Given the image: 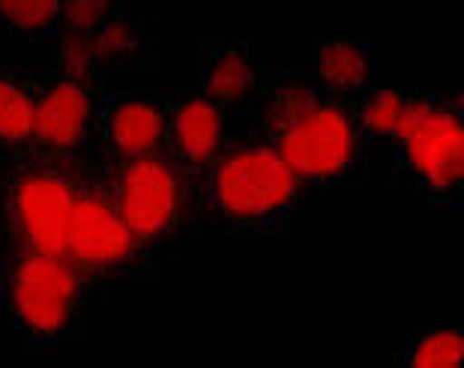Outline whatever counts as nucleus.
Segmentation results:
<instances>
[{"label":"nucleus","instance_id":"1","mask_svg":"<svg viewBox=\"0 0 464 368\" xmlns=\"http://www.w3.org/2000/svg\"><path fill=\"white\" fill-rule=\"evenodd\" d=\"M297 174L285 165L279 150L255 147L234 153L216 174L219 204L234 216H264L288 201Z\"/></svg>","mask_w":464,"mask_h":368},{"label":"nucleus","instance_id":"2","mask_svg":"<svg viewBox=\"0 0 464 368\" xmlns=\"http://www.w3.org/2000/svg\"><path fill=\"white\" fill-rule=\"evenodd\" d=\"M353 129L335 108H314L300 123L285 129L279 156L300 177H330L351 162Z\"/></svg>","mask_w":464,"mask_h":368},{"label":"nucleus","instance_id":"3","mask_svg":"<svg viewBox=\"0 0 464 368\" xmlns=\"http://www.w3.org/2000/svg\"><path fill=\"white\" fill-rule=\"evenodd\" d=\"M72 291L75 278L57 261V255H39L18 270L15 305L36 330H57L66 321Z\"/></svg>","mask_w":464,"mask_h":368},{"label":"nucleus","instance_id":"4","mask_svg":"<svg viewBox=\"0 0 464 368\" xmlns=\"http://www.w3.org/2000/svg\"><path fill=\"white\" fill-rule=\"evenodd\" d=\"M177 210L174 174L162 162L141 159L123 177L121 216L132 234H160Z\"/></svg>","mask_w":464,"mask_h":368},{"label":"nucleus","instance_id":"5","mask_svg":"<svg viewBox=\"0 0 464 368\" xmlns=\"http://www.w3.org/2000/svg\"><path fill=\"white\" fill-rule=\"evenodd\" d=\"M408 159L434 189H450L464 174V129L452 114L431 111L417 132L404 138Z\"/></svg>","mask_w":464,"mask_h":368},{"label":"nucleus","instance_id":"6","mask_svg":"<svg viewBox=\"0 0 464 368\" xmlns=\"http://www.w3.org/2000/svg\"><path fill=\"white\" fill-rule=\"evenodd\" d=\"M72 204L69 189L52 177H34L18 189V213H22L27 237L43 255H61L66 248Z\"/></svg>","mask_w":464,"mask_h":368},{"label":"nucleus","instance_id":"7","mask_svg":"<svg viewBox=\"0 0 464 368\" xmlns=\"http://www.w3.org/2000/svg\"><path fill=\"white\" fill-rule=\"evenodd\" d=\"M132 231L121 213L108 210L100 201H78L72 204L66 231V248L87 264H111L130 252Z\"/></svg>","mask_w":464,"mask_h":368},{"label":"nucleus","instance_id":"8","mask_svg":"<svg viewBox=\"0 0 464 368\" xmlns=\"http://www.w3.org/2000/svg\"><path fill=\"white\" fill-rule=\"evenodd\" d=\"M87 114H91V102H87L82 87L61 84L36 105L34 132L39 138H45V141L66 147L82 135V129L87 123Z\"/></svg>","mask_w":464,"mask_h":368},{"label":"nucleus","instance_id":"9","mask_svg":"<svg viewBox=\"0 0 464 368\" xmlns=\"http://www.w3.org/2000/svg\"><path fill=\"white\" fill-rule=\"evenodd\" d=\"M177 141H180L183 153L195 159V162H204L216 153L222 138V114L210 99H192L180 108L177 114Z\"/></svg>","mask_w":464,"mask_h":368},{"label":"nucleus","instance_id":"10","mask_svg":"<svg viewBox=\"0 0 464 368\" xmlns=\"http://www.w3.org/2000/svg\"><path fill=\"white\" fill-rule=\"evenodd\" d=\"M165 121L153 105L147 102H126L114 111L111 135L114 144L121 147L126 156H141L153 150L162 138Z\"/></svg>","mask_w":464,"mask_h":368},{"label":"nucleus","instance_id":"11","mask_svg":"<svg viewBox=\"0 0 464 368\" xmlns=\"http://www.w3.org/2000/svg\"><path fill=\"white\" fill-rule=\"evenodd\" d=\"M365 57L353 45L335 43L321 52V75L333 87H360L365 82Z\"/></svg>","mask_w":464,"mask_h":368},{"label":"nucleus","instance_id":"12","mask_svg":"<svg viewBox=\"0 0 464 368\" xmlns=\"http://www.w3.org/2000/svg\"><path fill=\"white\" fill-rule=\"evenodd\" d=\"M34 102L18 87L0 82V138L18 141L34 132Z\"/></svg>","mask_w":464,"mask_h":368},{"label":"nucleus","instance_id":"13","mask_svg":"<svg viewBox=\"0 0 464 368\" xmlns=\"http://www.w3.org/2000/svg\"><path fill=\"white\" fill-rule=\"evenodd\" d=\"M249 87H252V69L240 54H225L222 61L213 66L210 82H207L210 96L222 99V102H234V99H240Z\"/></svg>","mask_w":464,"mask_h":368},{"label":"nucleus","instance_id":"14","mask_svg":"<svg viewBox=\"0 0 464 368\" xmlns=\"http://www.w3.org/2000/svg\"><path fill=\"white\" fill-rule=\"evenodd\" d=\"M464 360V338L459 333L440 330L420 342L413 353V368H456Z\"/></svg>","mask_w":464,"mask_h":368},{"label":"nucleus","instance_id":"15","mask_svg":"<svg viewBox=\"0 0 464 368\" xmlns=\"http://www.w3.org/2000/svg\"><path fill=\"white\" fill-rule=\"evenodd\" d=\"M314 108H318V99L305 91V87H285L270 108V121L273 126H279L285 132L288 126L300 123L303 117H309Z\"/></svg>","mask_w":464,"mask_h":368},{"label":"nucleus","instance_id":"16","mask_svg":"<svg viewBox=\"0 0 464 368\" xmlns=\"http://www.w3.org/2000/svg\"><path fill=\"white\" fill-rule=\"evenodd\" d=\"M61 0H0V9L18 27H43L57 13Z\"/></svg>","mask_w":464,"mask_h":368},{"label":"nucleus","instance_id":"17","mask_svg":"<svg viewBox=\"0 0 464 368\" xmlns=\"http://www.w3.org/2000/svg\"><path fill=\"white\" fill-rule=\"evenodd\" d=\"M401 111V96L392 91H381L362 108V123L374 132H396V121Z\"/></svg>","mask_w":464,"mask_h":368},{"label":"nucleus","instance_id":"18","mask_svg":"<svg viewBox=\"0 0 464 368\" xmlns=\"http://www.w3.org/2000/svg\"><path fill=\"white\" fill-rule=\"evenodd\" d=\"M431 111L434 108L429 102H401V111H399V121H396V135L399 138L413 135L422 123L429 121Z\"/></svg>","mask_w":464,"mask_h":368},{"label":"nucleus","instance_id":"19","mask_svg":"<svg viewBox=\"0 0 464 368\" xmlns=\"http://www.w3.org/2000/svg\"><path fill=\"white\" fill-rule=\"evenodd\" d=\"M108 0H69L66 15L75 27H93L102 18Z\"/></svg>","mask_w":464,"mask_h":368},{"label":"nucleus","instance_id":"20","mask_svg":"<svg viewBox=\"0 0 464 368\" xmlns=\"http://www.w3.org/2000/svg\"><path fill=\"white\" fill-rule=\"evenodd\" d=\"M130 45V36H126V31L123 27H111V31H105L102 36H100V52H121V48H126Z\"/></svg>","mask_w":464,"mask_h":368}]
</instances>
